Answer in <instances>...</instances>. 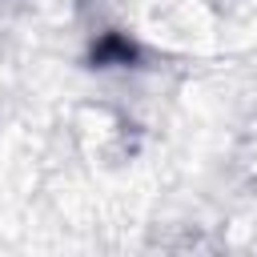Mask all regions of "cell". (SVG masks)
<instances>
[]
</instances>
